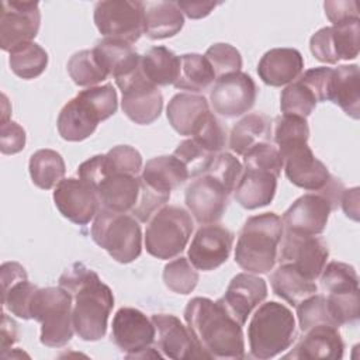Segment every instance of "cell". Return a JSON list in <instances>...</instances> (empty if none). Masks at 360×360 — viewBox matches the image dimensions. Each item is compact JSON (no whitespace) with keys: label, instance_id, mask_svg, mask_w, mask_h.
<instances>
[{"label":"cell","instance_id":"cell-30","mask_svg":"<svg viewBox=\"0 0 360 360\" xmlns=\"http://www.w3.org/2000/svg\"><path fill=\"white\" fill-rule=\"evenodd\" d=\"M328 100L339 105L346 115L359 120L360 72L357 65H340L333 69Z\"/></svg>","mask_w":360,"mask_h":360},{"label":"cell","instance_id":"cell-22","mask_svg":"<svg viewBox=\"0 0 360 360\" xmlns=\"http://www.w3.org/2000/svg\"><path fill=\"white\" fill-rule=\"evenodd\" d=\"M267 297L264 278L255 273H239L229 281L225 295L219 298L228 312L243 326L252 311Z\"/></svg>","mask_w":360,"mask_h":360},{"label":"cell","instance_id":"cell-15","mask_svg":"<svg viewBox=\"0 0 360 360\" xmlns=\"http://www.w3.org/2000/svg\"><path fill=\"white\" fill-rule=\"evenodd\" d=\"M53 202L76 225H87L101 208L96 187L80 177L63 179L53 190Z\"/></svg>","mask_w":360,"mask_h":360},{"label":"cell","instance_id":"cell-25","mask_svg":"<svg viewBox=\"0 0 360 360\" xmlns=\"http://www.w3.org/2000/svg\"><path fill=\"white\" fill-rule=\"evenodd\" d=\"M285 359H332L339 360L345 353V343L339 328L318 325L307 332Z\"/></svg>","mask_w":360,"mask_h":360},{"label":"cell","instance_id":"cell-14","mask_svg":"<svg viewBox=\"0 0 360 360\" xmlns=\"http://www.w3.org/2000/svg\"><path fill=\"white\" fill-rule=\"evenodd\" d=\"M41 25L37 1H3L0 13V46L11 52L20 45L32 42Z\"/></svg>","mask_w":360,"mask_h":360},{"label":"cell","instance_id":"cell-4","mask_svg":"<svg viewBox=\"0 0 360 360\" xmlns=\"http://www.w3.org/2000/svg\"><path fill=\"white\" fill-rule=\"evenodd\" d=\"M283 233L284 225L277 214L263 212L249 217L236 240V264L248 273H269L277 262Z\"/></svg>","mask_w":360,"mask_h":360},{"label":"cell","instance_id":"cell-52","mask_svg":"<svg viewBox=\"0 0 360 360\" xmlns=\"http://www.w3.org/2000/svg\"><path fill=\"white\" fill-rule=\"evenodd\" d=\"M332 68L326 66H318L308 69L304 72V75L300 76V79L314 91L316 101L322 103L329 98V84L332 79Z\"/></svg>","mask_w":360,"mask_h":360},{"label":"cell","instance_id":"cell-49","mask_svg":"<svg viewBox=\"0 0 360 360\" xmlns=\"http://www.w3.org/2000/svg\"><path fill=\"white\" fill-rule=\"evenodd\" d=\"M330 315L338 326L356 323L359 319V291L343 294H326Z\"/></svg>","mask_w":360,"mask_h":360},{"label":"cell","instance_id":"cell-43","mask_svg":"<svg viewBox=\"0 0 360 360\" xmlns=\"http://www.w3.org/2000/svg\"><path fill=\"white\" fill-rule=\"evenodd\" d=\"M173 155L183 162L190 177L202 176L211 166L214 158L217 156L205 150L193 138H188L180 142L174 149Z\"/></svg>","mask_w":360,"mask_h":360},{"label":"cell","instance_id":"cell-12","mask_svg":"<svg viewBox=\"0 0 360 360\" xmlns=\"http://www.w3.org/2000/svg\"><path fill=\"white\" fill-rule=\"evenodd\" d=\"M287 179L297 187L318 193L326 187L332 174L328 167L315 158L308 142H295L277 148Z\"/></svg>","mask_w":360,"mask_h":360},{"label":"cell","instance_id":"cell-17","mask_svg":"<svg viewBox=\"0 0 360 360\" xmlns=\"http://www.w3.org/2000/svg\"><path fill=\"white\" fill-rule=\"evenodd\" d=\"M360 22L323 27L309 38V51L319 62L335 65L340 59L350 60L359 55Z\"/></svg>","mask_w":360,"mask_h":360},{"label":"cell","instance_id":"cell-33","mask_svg":"<svg viewBox=\"0 0 360 360\" xmlns=\"http://www.w3.org/2000/svg\"><path fill=\"white\" fill-rule=\"evenodd\" d=\"M271 138V121L260 112H252L243 117L229 134V148L236 155H245L259 143L269 142Z\"/></svg>","mask_w":360,"mask_h":360},{"label":"cell","instance_id":"cell-36","mask_svg":"<svg viewBox=\"0 0 360 360\" xmlns=\"http://www.w3.org/2000/svg\"><path fill=\"white\" fill-rule=\"evenodd\" d=\"M28 170L31 180L37 187L51 190L63 180L66 165L60 153L56 150L39 149L31 155Z\"/></svg>","mask_w":360,"mask_h":360},{"label":"cell","instance_id":"cell-55","mask_svg":"<svg viewBox=\"0 0 360 360\" xmlns=\"http://www.w3.org/2000/svg\"><path fill=\"white\" fill-rule=\"evenodd\" d=\"M179 8L183 14H186L188 18L198 20L207 17L217 6L218 3L212 1H177Z\"/></svg>","mask_w":360,"mask_h":360},{"label":"cell","instance_id":"cell-1","mask_svg":"<svg viewBox=\"0 0 360 360\" xmlns=\"http://www.w3.org/2000/svg\"><path fill=\"white\" fill-rule=\"evenodd\" d=\"M59 285L73 298L75 333L86 342H96L105 336L108 316L114 307L111 288L101 281L98 274L84 266L75 263L59 277Z\"/></svg>","mask_w":360,"mask_h":360},{"label":"cell","instance_id":"cell-19","mask_svg":"<svg viewBox=\"0 0 360 360\" xmlns=\"http://www.w3.org/2000/svg\"><path fill=\"white\" fill-rule=\"evenodd\" d=\"M233 233L218 224L201 225L188 248V260L202 271H211L224 264L232 250Z\"/></svg>","mask_w":360,"mask_h":360},{"label":"cell","instance_id":"cell-48","mask_svg":"<svg viewBox=\"0 0 360 360\" xmlns=\"http://www.w3.org/2000/svg\"><path fill=\"white\" fill-rule=\"evenodd\" d=\"M242 173L243 166L238 160V158H235L232 153L221 152L214 158L211 166L204 174H210L211 177L218 180L231 194L235 190Z\"/></svg>","mask_w":360,"mask_h":360},{"label":"cell","instance_id":"cell-13","mask_svg":"<svg viewBox=\"0 0 360 360\" xmlns=\"http://www.w3.org/2000/svg\"><path fill=\"white\" fill-rule=\"evenodd\" d=\"M257 87L252 76L236 72L215 79L210 90V103L217 114L235 118L255 105Z\"/></svg>","mask_w":360,"mask_h":360},{"label":"cell","instance_id":"cell-27","mask_svg":"<svg viewBox=\"0 0 360 360\" xmlns=\"http://www.w3.org/2000/svg\"><path fill=\"white\" fill-rule=\"evenodd\" d=\"M96 190L101 208L120 214H131L139 198L141 179L122 173L108 174L96 184Z\"/></svg>","mask_w":360,"mask_h":360},{"label":"cell","instance_id":"cell-24","mask_svg":"<svg viewBox=\"0 0 360 360\" xmlns=\"http://www.w3.org/2000/svg\"><path fill=\"white\" fill-rule=\"evenodd\" d=\"M304 70V58L294 48H273L257 65V75L263 83L281 87L297 80Z\"/></svg>","mask_w":360,"mask_h":360},{"label":"cell","instance_id":"cell-37","mask_svg":"<svg viewBox=\"0 0 360 360\" xmlns=\"http://www.w3.org/2000/svg\"><path fill=\"white\" fill-rule=\"evenodd\" d=\"M8 63L14 75L30 80L44 73L48 66V53L41 45L28 42L10 52Z\"/></svg>","mask_w":360,"mask_h":360},{"label":"cell","instance_id":"cell-7","mask_svg":"<svg viewBox=\"0 0 360 360\" xmlns=\"http://www.w3.org/2000/svg\"><path fill=\"white\" fill-rule=\"evenodd\" d=\"M93 240L115 262L127 264L142 252V231L131 214H120L100 208L91 225Z\"/></svg>","mask_w":360,"mask_h":360},{"label":"cell","instance_id":"cell-16","mask_svg":"<svg viewBox=\"0 0 360 360\" xmlns=\"http://www.w3.org/2000/svg\"><path fill=\"white\" fill-rule=\"evenodd\" d=\"M122 112L138 125H149L160 117L163 108V96L158 86L150 83L142 73V69L121 83Z\"/></svg>","mask_w":360,"mask_h":360},{"label":"cell","instance_id":"cell-5","mask_svg":"<svg viewBox=\"0 0 360 360\" xmlns=\"http://www.w3.org/2000/svg\"><path fill=\"white\" fill-rule=\"evenodd\" d=\"M297 338L292 311L277 301H269L255 311L248 325L250 354L267 360L287 350Z\"/></svg>","mask_w":360,"mask_h":360},{"label":"cell","instance_id":"cell-9","mask_svg":"<svg viewBox=\"0 0 360 360\" xmlns=\"http://www.w3.org/2000/svg\"><path fill=\"white\" fill-rule=\"evenodd\" d=\"M93 18L104 38L134 44L143 34V1H97Z\"/></svg>","mask_w":360,"mask_h":360},{"label":"cell","instance_id":"cell-11","mask_svg":"<svg viewBox=\"0 0 360 360\" xmlns=\"http://www.w3.org/2000/svg\"><path fill=\"white\" fill-rule=\"evenodd\" d=\"M328 257L329 249L322 238L284 231L277 253L280 263L292 264L307 278L315 281L319 278Z\"/></svg>","mask_w":360,"mask_h":360},{"label":"cell","instance_id":"cell-3","mask_svg":"<svg viewBox=\"0 0 360 360\" xmlns=\"http://www.w3.org/2000/svg\"><path fill=\"white\" fill-rule=\"evenodd\" d=\"M118 97L112 84L93 86L79 91L60 110L56 121L59 135L69 142H80L94 134L100 121L115 114Z\"/></svg>","mask_w":360,"mask_h":360},{"label":"cell","instance_id":"cell-6","mask_svg":"<svg viewBox=\"0 0 360 360\" xmlns=\"http://www.w3.org/2000/svg\"><path fill=\"white\" fill-rule=\"evenodd\" d=\"M73 298L59 287H44L35 291L30 315L41 322L39 340L48 347H63L73 338L75 328L72 319Z\"/></svg>","mask_w":360,"mask_h":360},{"label":"cell","instance_id":"cell-32","mask_svg":"<svg viewBox=\"0 0 360 360\" xmlns=\"http://www.w3.org/2000/svg\"><path fill=\"white\" fill-rule=\"evenodd\" d=\"M270 284L274 294L292 307L318 291L316 284L290 263H280L270 276Z\"/></svg>","mask_w":360,"mask_h":360},{"label":"cell","instance_id":"cell-35","mask_svg":"<svg viewBox=\"0 0 360 360\" xmlns=\"http://www.w3.org/2000/svg\"><path fill=\"white\" fill-rule=\"evenodd\" d=\"M215 73L211 63L204 55L184 53L180 55V70L174 87L187 91H204L215 82Z\"/></svg>","mask_w":360,"mask_h":360},{"label":"cell","instance_id":"cell-29","mask_svg":"<svg viewBox=\"0 0 360 360\" xmlns=\"http://www.w3.org/2000/svg\"><path fill=\"white\" fill-rule=\"evenodd\" d=\"M184 25L176 1H143V34L153 41L172 38Z\"/></svg>","mask_w":360,"mask_h":360},{"label":"cell","instance_id":"cell-57","mask_svg":"<svg viewBox=\"0 0 360 360\" xmlns=\"http://www.w3.org/2000/svg\"><path fill=\"white\" fill-rule=\"evenodd\" d=\"M18 340V330L17 323L7 316V314H3L1 321V353L8 350L10 346H13Z\"/></svg>","mask_w":360,"mask_h":360},{"label":"cell","instance_id":"cell-34","mask_svg":"<svg viewBox=\"0 0 360 360\" xmlns=\"http://www.w3.org/2000/svg\"><path fill=\"white\" fill-rule=\"evenodd\" d=\"M141 69L155 86L174 84L180 70V56L166 46H152L141 56Z\"/></svg>","mask_w":360,"mask_h":360},{"label":"cell","instance_id":"cell-47","mask_svg":"<svg viewBox=\"0 0 360 360\" xmlns=\"http://www.w3.org/2000/svg\"><path fill=\"white\" fill-rule=\"evenodd\" d=\"M204 56L211 63L217 79L229 73L240 72L242 69L240 52L231 44H225V42L212 44L205 51Z\"/></svg>","mask_w":360,"mask_h":360},{"label":"cell","instance_id":"cell-45","mask_svg":"<svg viewBox=\"0 0 360 360\" xmlns=\"http://www.w3.org/2000/svg\"><path fill=\"white\" fill-rule=\"evenodd\" d=\"M38 287L25 280H20L6 288H3V305L13 315L21 319H31L30 307L32 297Z\"/></svg>","mask_w":360,"mask_h":360},{"label":"cell","instance_id":"cell-23","mask_svg":"<svg viewBox=\"0 0 360 360\" xmlns=\"http://www.w3.org/2000/svg\"><path fill=\"white\" fill-rule=\"evenodd\" d=\"M93 52L101 68L114 77L117 86L141 70V55L128 42L103 38L96 42Z\"/></svg>","mask_w":360,"mask_h":360},{"label":"cell","instance_id":"cell-21","mask_svg":"<svg viewBox=\"0 0 360 360\" xmlns=\"http://www.w3.org/2000/svg\"><path fill=\"white\" fill-rule=\"evenodd\" d=\"M150 319L156 329V349L163 357L173 360L204 357L190 329L176 315L155 314Z\"/></svg>","mask_w":360,"mask_h":360},{"label":"cell","instance_id":"cell-31","mask_svg":"<svg viewBox=\"0 0 360 360\" xmlns=\"http://www.w3.org/2000/svg\"><path fill=\"white\" fill-rule=\"evenodd\" d=\"M188 177L186 166L174 155H162L149 159L141 173L143 183L163 193L179 188Z\"/></svg>","mask_w":360,"mask_h":360},{"label":"cell","instance_id":"cell-41","mask_svg":"<svg viewBox=\"0 0 360 360\" xmlns=\"http://www.w3.org/2000/svg\"><path fill=\"white\" fill-rule=\"evenodd\" d=\"M198 271L187 257H177L163 269L165 285L176 294H190L198 283Z\"/></svg>","mask_w":360,"mask_h":360},{"label":"cell","instance_id":"cell-56","mask_svg":"<svg viewBox=\"0 0 360 360\" xmlns=\"http://www.w3.org/2000/svg\"><path fill=\"white\" fill-rule=\"evenodd\" d=\"M340 204L346 217L353 221H359V187L345 190L340 198Z\"/></svg>","mask_w":360,"mask_h":360},{"label":"cell","instance_id":"cell-39","mask_svg":"<svg viewBox=\"0 0 360 360\" xmlns=\"http://www.w3.org/2000/svg\"><path fill=\"white\" fill-rule=\"evenodd\" d=\"M318 104L314 91L298 77L287 84L280 96V110L284 115L307 118Z\"/></svg>","mask_w":360,"mask_h":360},{"label":"cell","instance_id":"cell-44","mask_svg":"<svg viewBox=\"0 0 360 360\" xmlns=\"http://www.w3.org/2000/svg\"><path fill=\"white\" fill-rule=\"evenodd\" d=\"M271 135L277 148L295 142H308L309 127L307 118L283 114L274 120Z\"/></svg>","mask_w":360,"mask_h":360},{"label":"cell","instance_id":"cell-28","mask_svg":"<svg viewBox=\"0 0 360 360\" xmlns=\"http://www.w3.org/2000/svg\"><path fill=\"white\" fill-rule=\"evenodd\" d=\"M277 176L253 169H243V173L233 190L236 202L246 210H256L269 205L277 191Z\"/></svg>","mask_w":360,"mask_h":360},{"label":"cell","instance_id":"cell-42","mask_svg":"<svg viewBox=\"0 0 360 360\" xmlns=\"http://www.w3.org/2000/svg\"><path fill=\"white\" fill-rule=\"evenodd\" d=\"M295 308L301 332H307L308 329L318 325H332L339 328L330 315L326 297L322 294H312L300 302Z\"/></svg>","mask_w":360,"mask_h":360},{"label":"cell","instance_id":"cell-20","mask_svg":"<svg viewBox=\"0 0 360 360\" xmlns=\"http://www.w3.org/2000/svg\"><path fill=\"white\" fill-rule=\"evenodd\" d=\"M332 211L330 202L321 193L311 191L297 198L285 210L281 221L287 231L315 236L325 231Z\"/></svg>","mask_w":360,"mask_h":360},{"label":"cell","instance_id":"cell-51","mask_svg":"<svg viewBox=\"0 0 360 360\" xmlns=\"http://www.w3.org/2000/svg\"><path fill=\"white\" fill-rule=\"evenodd\" d=\"M141 179V176H139ZM170 198V193H163L159 191L150 186H148L146 183L142 181L141 179V193H139V198L138 202L135 205V208L132 210L131 215L135 217L139 222H146L149 221L162 207L166 205V202Z\"/></svg>","mask_w":360,"mask_h":360},{"label":"cell","instance_id":"cell-46","mask_svg":"<svg viewBox=\"0 0 360 360\" xmlns=\"http://www.w3.org/2000/svg\"><path fill=\"white\" fill-rule=\"evenodd\" d=\"M243 169L263 170L278 177L283 169V159L276 145L264 142L253 146L243 155Z\"/></svg>","mask_w":360,"mask_h":360},{"label":"cell","instance_id":"cell-18","mask_svg":"<svg viewBox=\"0 0 360 360\" xmlns=\"http://www.w3.org/2000/svg\"><path fill=\"white\" fill-rule=\"evenodd\" d=\"M228 190L210 174L198 176L184 194L188 212L200 225L217 224L228 207Z\"/></svg>","mask_w":360,"mask_h":360},{"label":"cell","instance_id":"cell-50","mask_svg":"<svg viewBox=\"0 0 360 360\" xmlns=\"http://www.w3.org/2000/svg\"><path fill=\"white\" fill-rule=\"evenodd\" d=\"M190 138L212 155L221 153L226 146V129L212 112H210L200 129Z\"/></svg>","mask_w":360,"mask_h":360},{"label":"cell","instance_id":"cell-38","mask_svg":"<svg viewBox=\"0 0 360 360\" xmlns=\"http://www.w3.org/2000/svg\"><path fill=\"white\" fill-rule=\"evenodd\" d=\"M66 68L73 83L80 87L97 86L110 76L96 59L93 49H83L73 53Z\"/></svg>","mask_w":360,"mask_h":360},{"label":"cell","instance_id":"cell-53","mask_svg":"<svg viewBox=\"0 0 360 360\" xmlns=\"http://www.w3.org/2000/svg\"><path fill=\"white\" fill-rule=\"evenodd\" d=\"M323 10L332 25L359 21V10L354 0H328L323 3Z\"/></svg>","mask_w":360,"mask_h":360},{"label":"cell","instance_id":"cell-40","mask_svg":"<svg viewBox=\"0 0 360 360\" xmlns=\"http://www.w3.org/2000/svg\"><path fill=\"white\" fill-rule=\"evenodd\" d=\"M321 288L326 294H343L359 291V276L353 266L343 262H329L321 276Z\"/></svg>","mask_w":360,"mask_h":360},{"label":"cell","instance_id":"cell-10","mask_svg":"<svg viewBox=\"0 0 360 360\" xmlns=\"http://www.w3.org/2000/svg\"><path fill=\"white\" fill-rule=\"evenodd\" d=\"M156 338V329L150 318L132 307L120 308L111 325V339L128 359L153 357L148 352Z\"/></svg>","mask_w":360,"mask_h":360},{"label":"cell","instance_id":"cell-54","mask_svg":"<svg viewBox=\"0 0 360 360\" xmlns=\"http://www.w3.org/2000/svg\"><path fill=\"white\" fill-rule=\"evenodd\" d=\"M25 146V131L17 122L8 120L0 125V149L3 155H14Z\"/></svg>","mask_w":360,"mask_h":360},{"label":"cell","instance_id":"cell-26","mask_svg":"<svg viewBox=\"0 0 360 360\" xmlns=\"http://www.w3.org/2000/svg\"><path fill=\"white\" fill-rule=\"evenodd\" d=\"M210 105L204 96L194 93L174 94L166 108L172 128L184 136H193L210 115Z\"/></svg>","mask_w":360,"mask_h":360},{"label":"cell","instance_id":"cell-2","mask_svg":"<svg viewBox=\"0 0 360 360\" xmlns=\"http://www.w3.org/2000/svg\"><path fill=\"white\" fill-rule=\"evenodd\" d=\"M184 321L204 357H245L242 325L228 312L221 300L191 298L184 309Z\"/></svg>","mask_w":360,"mask_h":360},{"label":"cell","instance_id":"cell-8","mask_svg":"<svg viewBox=\"0 0 360 360\" xmlns=\"http://www.w3.org/2000/svg\"><path fill=\"white\" fill-rule=\"evenodd\" d=\"M193 219L188 211L177 205L162 207L150 219L145 231L146 252L162 260L179 256L187 246Z\"/></svg>","mask_w":360,"mask_h":360}]
</instances>
